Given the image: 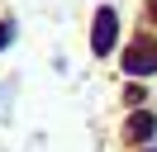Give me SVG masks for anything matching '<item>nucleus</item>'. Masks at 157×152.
<instances>
[{
  "instance_id": "3",
  "label": "nucleus",
  "mask_w": 157,
  "mask_h": 152,
  "mask_svg": "<svg viewBox=\"0 0 157 152\" xmlns=\"http://www.w3.org/2000/svg\"><path fill=\"white\" fill-rule=\"evenodd\" d=\"M128 133H133L138 142H147V138L157 133V119H152L147 109H133V119H128Z\"/></svg>"
},
{
  "instance_id": "2",
  "label": "nucleus",
  "mask_w": 157,
  "mask_h": 152,
  "mask_svg": "<svg viewBox=\"0 0 157 152\" xmlns=\"http://www.w3.org/2000/svg\"><path fill=\"white\" fill-rule=\"evenodd\" d=\"M114 10H100L95 14V33H90V48H95V52H109V48H114Z\"/></svg>"
},
{
  "instance_id": "1",
  "label": "nucleus",
  "mask_w": 157,
  "mask_h": 152,
  "mask_svg": "<svg viewBox=\"0 0 157 152\" xmlns=\"http://www.w3.org/2000/svg\"><path fill=\"white\" fill-rule=\"evenodd\" d=\"M124 71H128V76L157 71V43H147V38H143V43H133V48L124 52Z\"/></svg>"
},
{
  "instance_id": "4",
  "label": "nucleus",
  "mask_w": 157,
  "mask_h": 152,
  "mask_svg": "<svg viewBox=\"0 0 157 152\" xmlns=\"http://www.w3.org/2000/svg\"><path fill=\"white\" fill-rule=\"evenodd\" d=\"M10 38H14V24H0V48L10 43Z\"/></svg>"
}]
</instances>
